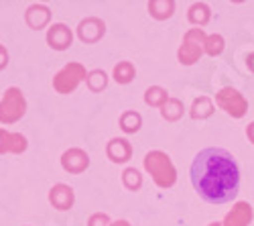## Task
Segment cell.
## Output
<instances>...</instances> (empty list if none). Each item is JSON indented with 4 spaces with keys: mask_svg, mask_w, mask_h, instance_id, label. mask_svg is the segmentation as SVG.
<instances>
[{
    "mask_svg": "<svg viewBox=\"0 0 254 226\" xmlns=\"http://www.w3.org/2000/svg\"><path fill=\"white\" fill-rule=\"evenodd\" d=\"M191 181L203 200L211 204H224L238 194L240 171L228 151L205 149L193 159Z\"/></svg>",
    "mask_w": 254,
    "mask_h": 226,
    "instance_id": "6da1fadb",
    "label": "cell"
}]
</instances>
